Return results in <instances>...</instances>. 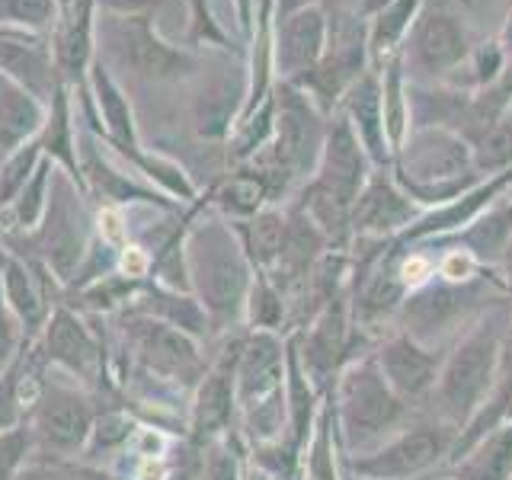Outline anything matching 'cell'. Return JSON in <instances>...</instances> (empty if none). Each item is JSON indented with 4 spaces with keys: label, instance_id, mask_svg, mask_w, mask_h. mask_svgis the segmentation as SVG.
Wrapping results in <instances>:
<instances>
[{
    "label": "cell",
    "instance_id": "47",
    "mask_svg": "<svg viewBox=\"0 0 512 480\" xmlns=\"http://www.w3.org/2000/svg\"><path fill=\"white\" fill-rule=\"evenodd\" d=\"M493 36L500 39V45L506 48V52H512V7L503 13V20H500V26H496Z\"/></svg>",
    "mask_w": 512,
    "mask_h": 480
},
{
    "label": "cell",
    "instance_id": "10",
    "mask_svg": "<svg viewBox=\"0 0 512 480\" xmlns=\"http://www.w3.org/2000/svg\"><path fill=\"white\" fill-rule=\"evenodd\" d=\"M458 429L445 423L442 416L432 423H420L407 432H400L391 442H384L375 452L352 458L349 468L365 480H407L416 477L452 455Z\"/></svg>",
    "mask_w": 512,
    "mask_h": 480
},
{
    "label": "cell",
    "instance_id": "9",
    "mask_svg": "<svg viewBox=\"0 0 512 480\" xmlns=\"http://www.w3.org/2000/svg\"><path fill=\"white\" fill-rule=\"evenodd\" d=\"M272 103H276V122L263 154L285 173L288 183L304 186L320 164L330 116H324L311 96L295 84L272 87Z\"/></svg>",
    "mask_w": 512,
    "mask_h": 480
},
{
    "label": "cell",
    "instance_id": "16",
    "mask_svg": "<svg viewBox=\"0 0 512 480\" xmlns=\"http://www.w3.org/2000/svg\"><path fill=\"white\" fill-rule=\"evenodd\" d=\"M0 74L26 87L45 106L52 103L58 87H64L52 36H39V32L26 29L0 26Z\"/></svg>",
    "mask_w": 512,
    "mask_h": 480
},
{
    "label": "cell",
    "instance_id": "29",
    "mask_svg": "<svg viewBox=\"0 0 512 480\" xmlns=\"http://www.w3.org/2000/svg\"><path fill=\"white\" fill-rule=\"evenodd\" d=\"M455 480H512V423H500L455 461Z\"/></svg>",
    "mask_w": 512,
    "mask_h": 480
},
{
    "label": "cell",
    "instance_id": "14",
    "mask_svg": "<svg viewBox=\"0 0 512 480\" xmlns=\"http://www.w3.org/2000/svg\"><path fill=\"white\" fill-rule=\"evenodd\" d=\"M372 170L375 164H372V157H368V151L362 148L356 128L349 125L343 109H336L327 122V141H324V151H320V164L308 183L330 192L333 199H340L343 205L352 208L362 186L368 183V176H372Z\"/></svg>",
    "mask_w": 512,
    "mask_h": 480
},
{
    "label": "cell",
    "instance_id": "23",
    "mask_svg": "<svg viewBox=\"0 0 512 480\" xmlns=\"http://www.w3.org/2000/svg\"><path fill=\"white\" fill-rule=\"evenodd\" d=\"M93 39H96V0H74L61 13V23L55 29V58L64 84L80 80L84 84L93 64Z\"/></svg>",
    "mask_w": 512,
    "mask_h": 480
},
{
    "label": "cell",
    "instance_id": "8",
    "mask_svg": "<svg viewBox=\"0 0 512 480\" xmlns=\"http://www.w3.org/2000/svg\"><path fill=\"white\" fill-rule=\"evenodd\" d=\"M103 39V61L116 68L144 77V80H176L199 68V58L176 48L167 39L157 36L148 13H109L96 26Z\"/></svg>",
    "mask_w": 512,
    "mask_h": 480
},
{
    "label": "cell",
    "instance_id": "32",
    "mask_svg": "<svg viewBox=\"0 0 512 480\" xmlns=\"http://www.w3.org/2000/svg\"><path fill=\"white\" fill-rule=\"evenodd\" d=\"M381 74V109H384V132H388L391 148L397 151L404 144L407 132H410V100H407V71H404V61L391 58Z\"/></svg>",
    "mask_w": 512,
    "mask_h": 480
},
{
    "label": "cell",
    "instance_id": "54",
    "mask_svg": "<svg viewBox=\"0 0 512 480\" xmlns=\"http://www.w3.org/2000/svg\"><path fill=\"white\" fill-rule=\"evenodd\" d=\"M500 7H503V13H506V10L512 7V0H500Z\"/></svg>",
    "mask_w": 512,
    "mask_h": 480
},
{
    "label": "cell",
    "instance_id": "12",
    "mask_svg": "<svg viewBox=\"0 0 512 480\" xmlns=\"http://www.w3.org/2000/svg\"><path fill=\"white\" fill-rule=\"evenodd\" d=\"M39 356L48 368H58V372L71 375L80 381L84 388L90 384H103L106 375V349L103 340L96 336L87 320L74 311L71 304H55L52 317H48L45 330L36 340Z\"/></svg>",
    "mask_w": 512,
    "mask_h": 480
},
{
    "label": "cell",
    "instance_id": "11",
    "mask_svg": "<svg viewBox=\"0 0 512 480\" xmlns=\"http://www.w3.org/2000/svg\"><path fill=\"white\" fill-rule=\"evenodd\" d=\"M487 298V285L477 276L468 282H426L404 298L400 304V317H404V330L410 340L429 343L442 340L445 333L458 330L461 320H468V314Z\"/></svg>",
    "mask_w": 512,
    "mask_h": 480
},
{
    "label": "cell",
    "instance_id": "22",
    "mask_svg": "<svg viewBox=\"0 0 512 480\" xmlns=\"http://www.w3.org/2000/svg\"><path fill=\"white\" fill-rule=\"evenodd\" d=\"M87 90L93 96V106L103 119V135L109 141V148H116L119 154L141 148L138 144V125H135V112L122 84L112 77V68L96 55L90 71H87Z\"/></svg>",
    "mask_w": 512,
    "mask_h": 480
},
{
    "label": "cell",
    "instance_id": "6",
    "mask_svg": "<svg viewBox=\"0 0 512 480\" xmlns=\"http://www.w3.org/2000/svg\"><path fill=\"white\" fill-rule=\"evenodd\" d=\"M474 42L477 36L471 26L452 7L442 4V0H426L404 48H400L407 80H416V84H452L468 64Z\"/></svg>",
    "mask_w": 512,
    "mask_h": 480
},
{
    "label": "cell",
    "instance_id": "45",
    "mask_svg": "<svg viewBox=\"0 0 512 480\" xmlns=\"http://www.w3.org/2000/svg\"><path fill=\"white\" fill-rule=\"evenodd\" d=\"M311 4H317V0H272V23H279L285 16H292Z\"/></svg>",
    "mask_w": 512,
    "mask_h": 480
},
{
    "label": "cell",
    "instance_id": "26",
    "mask_svg": "<svg viewBox=\"0 0 512 480\" xmlns=\"http://www.w3.org/2000/svg\"><path fill=\"white\" fill-rule=\"evenodd\" d=\"M458 247L468 250L480 266H493V263H503V256L509 250V240H512V196L493 199L484 212H480L471 224L455 234Z\"/></svg>",
    "mask_w": 512,
    "mask_h": 480
},
{
    "label": "cell",
    "instance_id": "49",
    "mask_svg": "<svg viewBox=\"0 0 512 480\" xmlns=\"http://www.w3.org/2000/svg\"><path fill=\"white\" fill-rule=\"evenodd\" d=\"M388 4H391V0H359V13L368 20V16H375L381 7H388Z\"/></svg>",
    "mask_w": 512,
    "mask_h": 480
},
{
    "label": "cell",
    "instance_id": "40",
    "mask_svg": "<svg viewBox=\"0 0 512 480\" xmlns=\"http://www.w3.org/2000/svg\"><path fill=\"white\" fill-rule=\"evenodd\" d=\"M4 256H7V247H4V240H0V269H4ZM26 343H32V340L23 336L20 324H16L13 314L7 311L4 292H0V378L7 375V368L16 362V356H20Z\"/></svg>",
    "mask_w": 512,
    "mask_h": 480
},
{
    "label": "cell",
    "instance_id": "52",
    "mask_svg": "<svg viewBox=\"0 0 512 480\" xmlns=\"http://www.w3.org/2000/svg\"><path fill=\"white\" fill-rule=\"evenodd\" d=\"M500 119H503V122H509V125H512V103H509V106H506V109H503V116H500Z\"/></svg>",
    "mask_w": 512,
    "mask_h": 480
},
{
    "label": "cell",
    "instance_id": "38",
    "mask_svg": "<svg viewBox=\"0 0 512 480\" xmlns=\"http://www.w3.org/2000/svg\"><path fill=\"white\" fill-rule=\"evenodd\" d=\"M474 170L477 176H496V173H506L512 170V125L509 122H493L484 135H480L474 144Z\"/></svg>",
    "mask_w": 512,
    "mask_h": 480
},
{
    "label": "cell",
    "instance_id": "1",
    "mask_svg": "<svg viewBox=\"0 0 512 480\" xmlns=\"http://www.w3.org/2000/svg\"><path fill=\"white\" fill-rule=\"evenodd\" d=\"M189 292L199 298L212 330H231L244 320L256 269L228 218H202L183 237Z\"/></svg>",
    "mask_w": 512,
    "mask_h": 480
},
{
    "label": "cell",
    "instance_id": "15",
    "mask_svg": "<svg viewBox=\"0 0 512 480\" xmlns=\"http://www.w3.org/2000/svg\"><path fill=\"white\" fill-rule=\"evenodd\" d=\"M423 215V208L394 180L391 167H375L356 205H352V237L391 240L394 234H404Z\"/></svg>",
    "mask_w": 512,
    "mask_h": 480
},
{
    "label": "cell",
    "instance_id": "53",
    "mask_svg": "<svg viewBox=\"0 0 512 480\" xmlns=\"http://www.w3.org/2000/svg\"><path fill=\"white\" fill-rule=\"evenodd\" d=\"M20 480H42V477L32 474V471H29V464H26V471H23V477H20Z\"/></svg>",
    "mask_w": 512,
    "mask_h": 480
},
{
    "label": "cell",
    "instance_id": "41",
    "mask_svg": "<svg viewBox=\"0 0 512 480\" xmlns=\"http://www.w3.org/2000/svg\"><path fill=\"white\" fill-rule=\"evenodd\" d=\"M202 471L199 480H244V471H240V461L231 452V445L218 439L212 445L202 448Z\"/></svg>",
    "mask_w": 512,
    "mask_h": 480
},
{
    "label": "cell",
    "instance_id": "24",
    "mask_svg": "<svg viewBox=\"0 0 512 480\" xmlns=\"http://www.w3.org/2000/svg\"><path fill=\"white\" fill-rule=\"evenodd\" d=\"M125 311H135V314H148L160 324H167L173 330H183L189 333L192 340H205L212 333V320H208L205 308L199 304V298L192 292H176V288H167L154 279H148L141 288L135 301L128 304Z\"/></svg>",
    "mask_w": 512,
    "mask_h": 480
},
{
    "label": "cell",
    "instance_id": "28",
    "mask_svg": "<svg viewBox=\"0 0 512 480\" xmlns=\"http://www.w3.org/2000/svg\"><path fill=\"white\" fill-rule=\"evenodd\" d=\"M426 7V0H391L375 16H368V61L381 71L391 58L400 55L416 16Z\"/></svg>",
    "mask_w": 512,
    "mask_h": 480
},
{
    "label": "cell",
    "instance_id": "3",
    "mask_svg": "<svg viewBox=\"0 0 512 480\" xmlns=\"http://www.w3.org/2000/svg\"><path fill=\"white\" fill-rule=\"evenodd\" d=\"M119 352L122 362L128 365V375L154 378L160 384H170V388L196 391V384L208 372V362L199 352V340L135 311H122L119 317Z\"/></svg>",
    "mask_w": 512,
    "mask_h": 480
},
{
    "label": "cell",
    "instance_id": "7",
    "mask_svg": "<svg viewBox=\"0 0 512 480\" xmlns=\"http://www.w3.org/2000/svg\"><path fill=\"white\" fill-rule=\"evenodd\" d=\"M336 413H340L343 442L349 452H359L388 436L404 420L407 404L394 394L375 359L352 362L336 381Z\"/></svg>",
    "mask_w": 512,
    "mask_h": 480
},
{
    "label": "cell",
    "instance_id": "31",
    "mask_svg": "<svg viewBox=\"0 0 512 480\" xmlns=\"http://www.w3.org/2000/svg\"><path fill=\"white\" fill-rule=\"evenodd\" d=\"M272 202L276 199H272L269 183L250 164H240L237 173H231L228 180L212 189V205L228 221H244L256 212H263Z\"/></svg>",
    "mask_w": 512,
    "mask_h": 480
},
{
    "label": "cell",
    "instance_id": "50",
    "mask_svg": "<svg viewBox=\"0 0 512 480\" xmlns=\"http://www.w3.org/2000/svg\"><path fill=\"white\" fill-rule=\"evenodd\" d=\"M244 480H276L272 474H266L260 464H256V468H250V471H244Z\"/></svg>",
    "mask_w": 512,
    "mask_h": 480
},
{
    "label": "cell",
    "instance_id": "51",
    "mask_svg": "<svg viewBox=\"0 0 512 480\" xmlns=\"http://www.w3.org/2000/svg\"><path fill=\"white\" fill-rule=\"evenodd\" d=\"M167 480H192V471L189 468H173V474Z\"/></svg>",
    "mask_w": 512,
    "mask_h": 480
},
{
    "label": "cell",
    "instance_id": "36",
    "mask_svg": "<svg viewBox=\"0 0 512 480\" xmlns=\"http://www.w3.org/2000/svg\"><path fill=\"white\" fill-rule=\"evenodd\" d=\"M61 23L58 0H0V26L55 36Z\"/></svg>",
    "mask_w": 512,
    "mask_h": 480
},
{
    "label": "cell",
    "instance_id": "42",
    "mask_svg": "<svg viewBox=\"0 0 512 480\" xmlns=\"http://www.w3.org/2000/svg\"><path fill=\"white\" fill-rule=\"evenodd\" d=\"M330 410L320 413L317 420V436L311 442V455H308V480H336L333 471V452H330Z\"/></svg>",
    "mask_w": 512,
    "mask_h": 480
},
{
    "label": "cell",
    "instance_id": "27",
    "mask_svg": "<svg viewBox=\"0 0 512 480\" xmlns=\"http://www.w3.org/2000/svg\"><path fill=\"white\" fill-rule=\"evenodd\" d=\"M39 144L45 160H52L58 170H64L71 180L87 192L84 176H80V154H77V135H74V116H71V87L64 84L48 103V116L39 132Z\"/></svg>",
    "mask_w": 512,
    "mask_h": 480
},
{
    "label": "cell",
    "instance_id": "18",
    "mask_svg": "<svg viewBox=\"0 0 512 480\" xmlns=\"http://www.w3.org/2000/svg\"><path fill=\"white\" fill-rule=\"evenodd\" d=\"M327 52V13L317 4L272 23V74L276 84H292L308 74Z\"/></svg>",
    "mask_w": 512,
    "mask_h": 480
},
{
    "label": "cell",
    "instance_id": "2",
    "mask_svg": "<svg viewBox=\"0 0 512 480\" xmlns=\"http://www.w3.org/2000/svg\"><path fill=\"white\" fill-rule=\"evenodd\" d=\"M87 199H90L87 192L80 189L68 173L55 167L52 192H48V205H45L39 228L29 237H13V240H29V250H32L29 260H39L64 288L74 282L96 237V228H93L96 218L90 215Z\"/></svg>",
    "mask_w": 512,
    "mask_h": 480
},
{
    "label": "cell",
    "instance_id": "25",
    "mask_svg": "<svg viewBox=\"0 0 512 480\" xmlns=\"http://www.w3.org/2000/svg\"><path fill=\"white\" fill-rule=\"evenodd\" d=\"M48 116V106L39 103L26 87L7 74H0V157L36 141Z\"/></svg>",
    "mask_w": 512,
    "mask_h": 480
},
{
    "label": "cell",
    "instance_id": "48",
    "mask_svg": "<svg viewBox=\"0 0 512 480\" xmlns=\"http://www.w3.org/2000/svg\"><path fill=\"white\" fill-rule=\"evenodd\" d=\"M317 7L327 16L333 13H346V10H359V0H317Z\"/></svg>",
    "mask_w": 512,
    "mask_h": 480
},
{
    "label": "cell",
    "instance_id": "4",
    "mask_svg": "<svg viewBox=\"0 0 512 480\" xmlns=\"http://www.w3.org/2000/svg\"><path fill=\"white\" fill-rule=\"evenodd\" d=\"M503 333H506L503 320L490 317L464 336L452 356L442 362V372L432 394H436L439 416L455 429L468 426L474 420V413L490 397L496 368H500Z\"/></svg>",
    "mask_w": 512,
    "mask_h": 480
},
{
    "label": "cell",
    "instance_id": "46",
    "mask_svg": "<svg viewBox=\"0 0 512 480\" xmlns=\"http://www.w3.org/2000/svg\"><path fill=\"white\" fill-rule=\"evenodd\" d=\"M496 378H512V324L503 333V346H500V368H496Z\"/></svg>",
    "mask_w": 512,
    "mask_h": 480
},
{
    "label": "cell",
    "instance_id": "43",
    "mask_svg": "<svg viewBox=\"0 0 512 480\" xmlns=\"http://www.w3.org/2000/svg\"><path fill=\"white\" fill-rule=\"evenodd\" d=\"M192 42L234 48V42L228 39V32H224L221 20H215L212 4H208V0H192Z\"/></svg>",
    "mask_w": 512,
    "mask_h": 480
},
{
    "label": "cell",
    "instance_id": "13",
    "mask_svg": "<svg viewBox=\"0 0 512 480\" xmlns=\"http://www.w3.org/2000/svg\"><path fill=\"white\" fill-rule=\"evenodd\" d=\"M237 352H240V340L228 349H221V356L215 362H208L205 378L192 391V404H189L192 445L205 448L228 436L237 416Z\"/></svg>",
    "mask_w": 512,
    "mask_h": 480
},
{
    "label": "cell",
    "instance_id": "30",
    "mask_svg": "<svg viewBox=\"0 0 512 480\" xmlns=\"http://www.w3.org/2000/svg\"><path fill=\"white\" fill-rule=\"evenodd\" d=\"M231 228L244 247L247 260L256 272H269L279 260L282 240H285V212L276 205H266L244 221H231Z\"/></svg>",
    "mask_w": 512,
    "mask_h": 480
},
{
    "label": "cell",
    "instance_id": "34",
    "mask_svg": "<svg viewBox=\"0 0 512 480\" xmlns=\"http://www.w3.org/2000/svg\"><path fill=\"white\" fill-rule=\"evenodd\" d=\"M135 432H138V423L125 410H106V413L96 416V426L90 432V442H87L84 455H80V458H87L93 464V461H103V458L119 455L122 448L132 445Z\"/></svg>",
    "mask_w": 512,
    "mask_h": 480
},
{
    "label": "cell",
    "instance_id": "37",
    "mask_svg": "<svg viewBox=\"0 0 512 480\" xmlns=\"http://www.w3.org/2000/svg\"><path fill=\"white\" fill-rule=\"evenodd\" d=\"M42 160H45V154H42L39 138L10 151L7 157H0V212L20 196L23 186L29 183V176L39 170Z\"/></svg>",
    "mask_w": 512,
    "mask_h": 480
},
{
    "label": "cell",
    "instance_id": "5",
    "mask_svg": "<svg viewBox=\"0 0 512 480\" xmlns=\"http://www.w3.org/2000/svg\"><path fill=\"white\" fill-rule=\"evenodd\" d=\"M64 375V372H61ZM96 397L71 375H45L36 404L26 413V426L36 452L48 458H80L96 426Z\"/></svg>",
    "mask_w": 512,
    "mask_h": 480
},
{
    "label": "cell",
    "instance_id": "21",
    "mask_svg": "<svg viewBox=\"0 0 512 480\" xmlns=\"http://www.w3.org/2000/svg\"><path fill=\"white\" fill-rule=\"evenodd\" d=\"M343 116L349 125L356 128V135L362 141V148L368 151L375 167H391L394 148L384 132V109H381V74L375 68H368L356 84H352L343 96Z\"/></svg>",
    "mask_w": 512,
    "mask_h": 480
},
{
    "label": "cell",
    "instance_id": "39",
    "mask_svg": "<svg viewBox=\"0 0 512 480\" xmlns=\"http://www.w3.org/2000/svg\"><path fill=\"white\" fill-rule=\"evenodd\" d=\"M32 455H36V442L26 423L0 432V480H20Z\"/></svg>",
    "mask_w": 512,
    "mask_h": 480
},
{
    "label": "cell",
    "instance_id": "19",
    "mask_svg": "<svg viewBox=\"0 0 512 480\" xmlns=\"http://www.w3.org/2000/svg\"><path fill=\"white\" fill-rule=\"evenodd\" d=\"M285 388V343L272 330H250L237 352V413Z\"/></svg>",
    "mask_w": 512,
    "mask_h": 480
},
{
    "label": "cell",
    "instance_id": "20",
    "mask_svg": "<svg viewBox=\"0 0 512 480\" xmlns=\"http://www.w3.org/2000/svg\"><path fill=\"white\" fill-rule=\"evenodd\" d=\"M381 375L388 378L394 394L404 400H420L429 391H436V381L442 372V359L423 343L410 340L407 333L391 336L388 343H381L378 356H375Z\"/></svg>",
    "mask_w": 512,
    "mask_h": 480
},
{
    "label": "cell",
    "instance_id": "33",
    "mask_svg": "<svg viewBox=\"0 0 512 480\" xmlns=\"http://www.w3.org/2000/svg\"><path fill=\"white\" fill-rule=\"evenodd\" d=\"M148 282V279H144ZM138 279H128L122 272H109V276L96 279L84 288H77L74 298H77V311H87V314H116L125 311L128 304L135 301L138 288L144 285Z\"/></svg>",
    "mask_w": 512,
    "mask_h": 480
},
{
    "label": "cell",
    "instance_id": "55",
    "mask_svg": "<svg viewBox=\"0 0 512 480\" xmlns=\"http://www.w3.org/2000/svg\"><path fill=\"white\" fill-rule=\"evenodd\" d=\"M506 420L512 423V404H509V410H506ZM506 420H503V423H506Z\"/></svg>",
    "mask_w": 512,
    "mask_h": 480
},
{
    "label": "cell",
    "instance_id": "44",
    "mask_svg": "<svg viewBox=\"0 0 512 480\" xmlns=\"http://www.w3.org/2000/svg\"><path fill=\"white\" fill-rule=\"evenodd\" d=\"M231 10H234L240 36L250 42L253 39V0H231Z\"/></svg>",
    "mask_w": 512,
    "mask_h": 480
},
{
    "label": "cell",
    "instance_id": "35",
    "mask_svg": "<svg viewBox=\"0 0 512 480\" xmlns=\"http://www.w3.org/2000/svg\"><path fill=\"white\" fill-rule=\"evenodd\" d=\"M288 317V301L279 292L266 272H256L250 295H247V311L244 320L250 324V330H272L276 333Z\"/></svg>",
    "mask_w": 512,
    "mask_h": 480
},
{
    "label": "cell",
    "instance_id": "17",
    "mask_svg": "<svg viewBox=\"0 0 512 480\" xmlns=\"http://www.w3.org/2000/svg\"><path fill=\"white\" fill-rule=\"evenodd\" d=\"M346 343H349V317H346L343 295L333 298L308 327L292 336L301 372L308 375V381L317 391H327L330 378L340 372V365L346 359Z\"/></svg>",
    "mask_w": 512,
    "mask_h": 480
}]
</instances>
